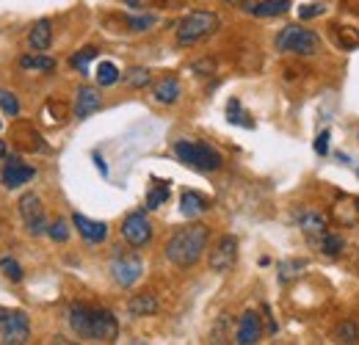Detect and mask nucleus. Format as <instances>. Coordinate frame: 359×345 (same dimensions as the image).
Masks as SVG:
<instances>
[{"instance_id":"f257e3e1","label":"nucleus","mask_w":359,"mask_h":345,"mask_svg":"<svg viewBox=\"0 0 359 345\" xmlns=\"http://www.w3.org/2000/svg\"><path fill=\"white\" fill-rule=\"evenodd\" d=\"M67 320L72 332L81 340L91 343H114L119 337V320L114 318L111 309L105 306H91V304H72L67 312Z\"/></svg>"},{"instance_id":"f03ea898","label":"nucleus","mask_w":359,"mask_h":345,"mask_svg":"<svg viewBox=\"0 0 359 345\" xmlns=\"http://www.w3.org/2000/svg\"><path fill=\"white\" fill-rule=\"evenodd\" d=\"M208 243H210V226L188 224V226H180V229L172 232V238L163 246V255L175 268L188 271V268H194L199 259L205 257Z\"/></svg>"},{"instance_id":"7ed1b4c3","label":"nucleus","mask_w":359,"mask_h":345,"mask_svg":"<svg viewBox=\"0 0 359 345\" xmlns=\"http://www.w3.org/2000/svg\"><path fill=\"white\" fill-rule=\"evenodd\" d=\"M175 155L182 166L194 169V172L202 174H213L224 166V158L219 149H213L210 144L205 141H188V138H180L175 141Z\"/></svg>"},{"instance_id":"20e7f679","label":"nucleus","mask_w":359,"mask_h":345,"mask_svg":"<svg viewBox=\"0 0 359 345\" xmlns=\"http://www.w3.org/2000/svg\"><path fill=\"white\" fill-rule=\"evenodd\" d=\"M222 28V20L216 11H208V8H199V11H188L182 20L177 22V44L180 47H194V44L210 39L216 31Z\"/></svg>"},{"instance_id":"39448f33","label":"nucleus","mask_w":359,"mask_h":345,"mask_svg":"<svg viewBox=\"0 0 359 345\" xmlns=\"http://www.w3.org/2000/svg\"><path fill=\"white\" fill-rule=\"evenodd\" d=\"M276 53H285V55H296V58H310L320 50V36L304 28V25H285L276 39H273Z\"/></svg>"},{"instance_id":"423d86ee","label":"nucleus","mask_w":359,"mask_h":345,"mask_svg":"<svg viewBox=\"0 0 359 345\" xmlns=\"http://www.w3.org/2000/svg\"><path fill=\"white\" fill-rule=\"evenodd\" d=\"M31 340V320L22 309L0 306V345H25Z\"/></svg>"},{"instance_id":"0eeeda50","label":"nucleus","mask_w":359,"mask_h":345,"mask_svg":"<svg viewBox=\"0 0 359 345\" xmlns=\"http://www.w3.org/2000/svg\"><path fill=\"white\" fill-rule=\"evenodd\" d=\"M108 271H111V279H114L119 288H133L135 282L141 279V273H144V262H141V257L133 255V252L116 249V255L111 257Z\"/></svg>"},{"instance_id":"6e6552de","label":"nucleus","mask_w":359,"mask_h":345,"mask_svg":"<svg viewBox=\"0 0 359 345\" xmlns=\"http://www.w3.org/2000/svg\"><path fill=\"white\" fill-rule=\"evenodd\" d=\"M17 208H20V218L25 224L28 235H47L50 221H47L45 205H42V199L36 194H22L20 202H17Z\"/></svg>"},{"instance_id":"1a4fd4ad","label":"nucleus","mask_w":359,"mask_h":345,"mask_svg":"<svg viewBox=\"0 0 359 345\" xmlns=\"http://www.w3.org/2000/svg\"><path fill=\"white\" fill-rule=\"evenodd\" d=\"M122 238H125V243H130L133 249H144L149 241H152V235H155V229H152V221L147 218L144 210H133V213H128L125 221H122Z\"/></svg>"},{"instance_id":"9d476101","label":"nucleus","mask_w":359,"mask_h":345,"mask_svg":"<svg viewBox=\"0 0 359 345\" xmlns=\"http://www.w3.org/2000/svg\"><path fill=\"white\" fill-rule=\"evenodd\" d=\"M235 262H238V238L224 235V238L213 246V252L208 255V265H210V271H216V273H226L229 268H235Z\"/></svg>"},{"instance_id":"9b49d317","label":"nucleus","mask_w":359,"mask_h":345,"mask_svg":"<svg viewBox=\"0 0 359 345\" xmlns=\"http://www.w3.org/2000/svg\"><path fill=\"white\" fill-rule=\"evenodd\" d=\"M263 337V318L255 309H246L238 318V329H235V343L238 345H255Z\"/></svg>"},{"instance_id":"f8f14e48","label":"nucleus","mask_w":359,"mask_h":345,"mask_svg":"<svg viewBox=\"0 0 359 345\" xmlns=\"http://www.w3.org/2000/svg\"><path fill=\"white\" fill-rule=\"evenodd\" d=\"M34 177H36V169H34V166H28V163H22V161H17V158H8V163H6L3 172H0V182H3V188L14 191V188L28 185Z\"/></svg>"},{"instance_id":"ddd939ff","label":"nucleus","mask_w":359,"mask_h":345,"mask_svg":"<svg viewBox=\"0 0 359 345\" xmlns=\"http://www.w3.org/2000/svg\"><path fill=\"white\" fill-rule=\"evenodd\" d=\"M296 226L307 235V241H315L318 235H323L326 229H329V216L326 213H320V210H315V208H302L296 216Z\"/></svg>"},{"instance_id":"4468645a","label":"nucleus","mask_w":359,"mask_h":345,"mask_svg":"<svg viewBox=\"0 0 359 345\" xmlns=\"http://www.w3.org/2000/svg\"><path fill=\"white\" fill-rule=\"evenodd\" d=\"M72 226L78 229V235L91 243V246H97V243H105V238H108V224L105 221H94V218L83 216V213H75L72 216Z\"/></svg>"},{"instance_id":"2eb2a0df","label":"nucleus","mask_w":359,"mask_h":345,"mask_svg":"<svg viewBox=\"0 0 359 345\" xmlns=\"http://www.w3.org/2000/svg\"><path fill=\"white\" fill-rule=\"evenodd\" d=\"M11 138H14V144L22 149V152H45V138L34 130L31 122H17L14 128H11Z\"/></svg>"},{"instance_id":"dca6fc26","label":"nucleus","mask_w":359,"mask_h":345,"mask_svg":"<svg viewBox=\"0 0 359 345\" xmlns=\"http://www.w3.org/2000/svg\"><path fill=\"white\" fill-rule=\"evenodd\" d=\"M100 105H102V97H100L97 86H86V83L78 86V91H75V108H72L75 119H86L91 114H97Z\"/></svg>"},{"instance_id":"f3484780","label":"nucleus","mask_w":359,"mask_h":345,"mask_svg":"<svg viewBox=\"0 0 359 345\" xmlns=\"http://www.w3.org/2000/svg\"><path fill=\"white\" fill-rule=\"evenodd\" d=\"M180 97H182V86L175 75H163L155 86H152V100L158 105H175Z\"/></svg>"},{"instance_id":"a211bd4d","label":"nucleus","mask_w":359,"mask_h":345,"mask_svg":"<svg viewBox=\"0 0 359 345\" xmlns=\"http://www.w3.org/2000/svg\"><path fill=\"white\" fill-rule=\"evenodd\" d=\"M310 246H313L318 255H323V257H340L343 252H346V238H340L337 232H323V235H318L315 241H310Z\"/></svg>"},{"instance_id":"6ab92c4d","label":"nucleus","mask_w":359,"mask_h":345,"mask_svg":"<svg viewBox=\"0 0 359 345\" xmlns=\"http://www.w3.org/2000/svg\"><path fill=\"white\" fill-rule=\"evenodd\" d=\"M210 210V199L208 196H202L199 191H182V196H180V213L185 218H196L202 216V213H208Z\"/></svg>"},{"instance_id":"aec40b11","label":"nucleus","mask_w":359,"mask_h":345,"mask_svg":"<svg viewBox=\"0 0 359 345\" xmlns=\"http://www.w3.org/2000/svg\"><path fill=\"white\" fill-rule=\"evenodd\" d=\"M28 44L36 50V53H45L53 44V22L50 20H36L28 31Z\"/></svg>"},{"instance_id":"412c9836","label":"nucleus","mask_w":359,"mask_h":345,"mask_svg":"<svg viewBox=\"0 0 359 345\" xmlns=\"http://www.w3.org/2000/svg\"><path fill=\"white\" fill-rule=\"evenodd\" d=\"M290 8V0H257L252 6H246V11L252 17H260V20H269V17H279Z\"/></svg>"},{"instance_id":"4be33fe9","label":"nucleus","mask_w":359,"mask_h":345,"mask_svg":"<svg viewBox=\"0 0 359 345\" xmlns=\"http://www.w3.org/2000/svg\"><path fill=\"white\" fill-rule=\"evenodd\" d=\"M128 312L133 318H147V315H155L158 312V299L155 293H138L128 302Z\"/></svg>"},{"instance_id":"5701e85b","label":"nucleus","mask_w":359,"mask_h":345,"mask_svg":"<svg viewBox=\"0 0 359 345\" xmlns=\"http://www.w3.org/2000/svg\"><path fill=\"white\" fill-rule=\"evenodd\" d=\"M20 67L25 72H53L55 69V58H50L45 53H31L20 58Z\"/></svg>"},{"instance_id":"b1692460","label":"nucleus","mask_w":359,"mask_h":345,"mask_svg":"<svg viewBox=\"0 0 359 345\" xmlns=\"http://www.w3.org/2000/svg\"><path fill=\"white\" fill-rule=\"evenodd\" d=\"M169 194H172V188H169V182L163 180H155V185L149 188V194H147V202H144V208L147 210H158V208H163L166 202H169Z\"/></svg>"},{"instance_id":"393cba45","label":"nucleus","mask_w":359,"mask_h":345,"mask_svg":"<svg viewBox=\"0 0 359 345\" xmlns=\"http://www.w3.org/2000/svg\"><path fill=\"white\" fill-rule=\"evenodd\" d=\"M42 116H45L47 125H64L69 119V108L61 100H47L45 108H42Z\"/></svg>"},{"instance_id":"a878e982","label":"nucleus","mask_w":359,"mask_h":345,"mask_svg":"<svg viewBox=\"0 0 359 345\" xmlns=\"http://www.w3.org/2000/svg\"><path fill=\"white\" fill-rule=\"evenodd\" d=\"M94 78H97V86H114V83H119V67L114 64V61H100L97 64V72H94Z\"/></svg>"},{"instance_id":"bb28decb","label":"nucleus","mask_w":359,"mask_h":345,"mask_svg":"<svg viewBox=\"0 0 359 345\" xmlns=\"http://www.w3.org/2000/svg\"><path fill=\"white\" fill-rule=\"evenodd\" d=\"M226 119H229L232 125H241V128H246V130L255 128L252 116L243 111V105H241V100H238V97H232V100L226 102Z\"/></svg>"},{"instance_id":"cd10ccee","label":"nucleus","mask_w":359,"mask_h":345,"mask_svg":"<svg viewBox=\"0 0 359 345\" xmlns=\"http://www.w3.org/2000/svg\"><path fill=\"white\" fill-rule=\"evenodd\" d=\"M122 78H125V83L130 88H147L152 83V72H149L147 67H130Z\"/></svg>"},{"instance_id":"c85d7f7f","label":"nucleus","mask_w":359,"mask_h":345,"mask_svg":"<svg viewBox=\"0 0 359 345\" xmlns=\"http://www.w3.org/2000/svg\"><path fill=\"white\" fill-rule=\"evenodd\" d=\"M97 53H100L97 47H83V50H78V53L69 58V67L78 69L81 75H89V64L97 58Z\"/></svg>"},{"instance_id":"c756f323","label":"nucleus","mask_w":359,"mask_h":345,"mask_svg":"<svg viewBox=\"0 0 359 345\" xmlns=\"http://www.w3.org/2000/svg\"><path fill=\"white\" fill-rule=\"evenodd\" d=\"M334 340H337V343H357L359 326L354 320H343V323L334 329Z\"/></svg>"},{"instance_id":"7c9ffc66","label":"nucleus","mask_w":359,"mask_h":345,"mask_svg":"<svg viewBox=\"0 0 359 345\" xmlns=\"http://www.w3.org/2000/svg\"><path fill=\"white\" fill-rule=\"evenodd\" d=\"M47 238L55 241V243H67V241H69V224H67L64 218L50 221V226H47Z\"/></svg>"},{"instance_id":"2f4dec72","label":"nucleus","mask_w":359,"mask_h":345,"mask_svg":"<svg viewBox=\"0 0 359 345\" xmlns=\"http://www.w3.org/2000/svg\"><path fill=\"white\" fill-rule=\"evenodd\" d=\"M0 271L6 273V279H11V282H22V276H25V271H22V265L17 262L14 257H0Z\"/></svg>"},{"instance_id":"473e14b6","label":"nucleus","mask_w":359,"mask_h":345,"mask_svg":"<svg viewBox=\"0 0 359 345\" xmlns=\"http://www.w3.org/2000/svg\"><path fill=\"white\" fill-rule=\"evenodd\" d=\"M0 111L8 116H20V102L8 88H0Z\"/></svg>"},{"instance_id":"72a5a7b5","label":"nucleus","mask_w":359,"mask_h":345,"mask_svg":"<svg viewBox=\"0 0 359 345\" xmlns=\"http://www.w3.org/2000/svg\"><path fill=\"white\" fill-rule=\"evenodd\" d=\"M334 31H337V44H340V47H346V50L359 47V34L354 31V28H343V25H337Z\"/></svg>"},{"instance_id":"f704fd0d","label":"nucleus","mask_w":359,"mask_h":345,"mask_svg":"<svg viewBox=\"0 0 359 345\" xmlns=\"http://www.w3.org/2000/svg\"><path fill=\"white\" fill-rule=\"evenodd\" d=\"M323 14H326V6H323V3H304V6L299 8V20H302V22L318 20V17H323Z\"/></svg>"},{"instance_id":"c9c22d12","label":"nucleus","mask_w":359,"mask_h":345,"mask_svg":"<svg viewBox=\"0 0 359 345\" xmlns=\"http://www.w3.org/2000/svg\"><path fill=\"white\" fill-rule=\"evenodd\" d=\"M152 25H155V17H152V14L128 17V28H130V34H141V31H147V28H152Z\"/></svg>"},{"instance_id":"e433bc0d","label":"nucleus","mask_w":359,"mask_h":345,"mask_svg":"<svg viewBox=\"0 0 359 345\" xmlns=\"http://www.w3.org/2000/svg\"><path fill=\"white\" fill-rule=\"evenodd\" d=\"M302 268H304V262H282V265H279V282L293 279V276H296L293 271H302Z\"/></svg>"},{"instance_id":"4c0bfd02","label":"nucleus","mask_w":359,"mask_h":345,"mask_svg":"<svg viewBox=\"0 0 359 345\" xmlns=\"http://www.w3.org/2000/svg\"><path fill=\"white\" fill-rule=\"evenodd\" d=\"M313 147L320 158H326V155H329V130H323V133H318V135H315Z\"/></svg>"},{"instance_id":"58836bf2","label":"nucleus","mask_w":359,"mask_h":345,"mask_svg":"<svg viewBox=\"0 0 359 345\" xmlns=\"http://www.w3.org/2000/svg\"><path fill=\"white\" fill-rule=\"evenodd\" d=\"M94 163H97V169H100V174H102V177L108 174V166L102 163V158H100V155H94Z\"/></svg>"},{"instance_id":"ea45409f","label":"nucleus","mask_w":359,"mask_h":345,"mask_svg":"<svg viewBox=\"0 0 359 345\" xmlns=\"http://www.w3.org/2000/svg\"><path fill=\"white\" fill-rule=\"evenodd\" d=\"M125 3L133 6V8H141V6H144V0H125Z\"/></svg>"},{"instance_id":"a19ab883","label":"nucleus","mask_w":359,"mask_h":345,"mask_svg":"<svg viewBox=\"0 0 359 345\" xmlns=\"http://www.w3.org/2000/svg\"><path fill=\"white\" fill-rule=\"evenodd\" d=\"M6 158V141H0V161Z\"/></svg>"},{"instance_id":"79ce46f5","label":"nucleus","mask_w":359,"mask_h":345,"mask_svg":"<svg viewBox=\"0 0 359 345\" xmlns=\"http://www.w3.org/2000/svg\"><path fill=\"white\" fill-rule=\"evenodd\" d=\"M224 3H235V0H224Z\"/></svg>"},{"instance_id":"37998d69","label":"nucleus","mask_w":359,"mask_h":345,"mask_svg":"<svg viewBox=\"0 0 359 345\" xmlns=\"http://www.w3.org/2000/svg\"><path fill=\"white\" fill-rule=\"evenodd\" d=\"M357 210H359V199H357Z\"/></svg>"},{"instance_id":"c03bdc74","label":"nucleus","mask_w":359,"mask_h":345,"mask_svg":"<svg viewBox=\"0 0 359 345\" xmlns=\"http://www.w3.org/2000/svg\"><path fill=\"white\" fill-rule=\"evenodd\" d=\"M0 130H3V122H0Z\"/></svg>"},{"instance_id":"a18cd8bd","label":"nucleus","mask_w":359,"mask_h":345,"mask_svg":"<svg viewBox=\"0 0 359 345\" xmlns=\"http://www.w3.org/2000/svg\"><path fill=\"white\" fill-rule=\"evenodd\" d=\"M357 177H359V172H357Z\"/></svg>"}]
</instances>
